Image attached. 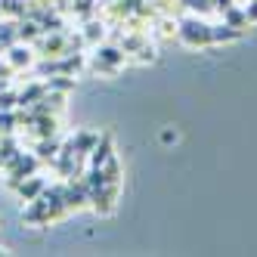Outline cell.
Wrapping results in <instances>:
<instances>
[{"instance_id": "obj_5", "label": "cell", "mask_w": 257, "mask_h": 257, "mask_svg": "<svg viewBox=\"0 0 257 257\" xmlns=\"http://www.w3.org/2000/svg\"><path fill=\"white\" fill-rule=\"evenodd\" d=\"M108 146H112V143H108V137L102 140V149H96V155H93V164H96V168H102V164L108 161Z\"/></svg>"}, {"instance_id": "obj_4", "label": "cell", "mask_w": 257, "mask_h": 257, "mask_svg": "<svg viewBox=\"0 0 257 257\" xmlns=\"http://www.w3.org/2000/svg\"><path fill=\"white\" fill-rule=\"evenodd\" d=\"M10 59H13V65H22V62L28 65V62H31V56H28V47H25V50H22V47L10 50Z\"/></svg>"}, {"instance_id": "obj_2", "label": "cell", "mask_w": 257, "mask_h": 257, "mask_svg": "<svg viewBox=\"0 0 257 257\" xmlns=\"http://www.w3.org/2000/svg\"><path fill=\"white\" fill-rule=\"evenodd\" d=\"M44 189V180H38V177H31V180H25V183H19V195L25 198V201H31L34 195H38Z\"/></svg>"}, {"instance_id": "obj_3", "label": "cell", "mask_w": 257, "mask_h": 257, "mask_svg": "<svg viewBox=\"0 0 257 257\" xmlns=\"http://www.w3.org/2000/svg\"><path fill=\"white\" fill-rule=\"evenodd\" d=\"M232 25H217V28H211V41H232V38H238V31H229Z\"/></svg>"}, {"instance_id": "obj_1", "label": "cell", "mask_w": 257, "mask_h": 257, "mask_svg": "<svg viewBox=\"0 0 257 257\" xmlns=\"http://www.w3.org/2000/svg\"><path fill=\"white\" fill-rule=\"evenodd\" d=\"M180 34L186 44H211V25L205 22H183Z\"/></svg>"}, {"instance_id": "obj_6", "label": "cell", "mask_w": 257, "mask_h": 257, "mask_svg": "<svg viewBox=\"0 0 257 257\" xmlns=\"http://www.w3.org/2000/svg\"><path fill=\"white\" fill-rule=\"evenodd\" d=\"M251 19H257V0H254V7H251Z\"/></svg>"}]
</instances>
